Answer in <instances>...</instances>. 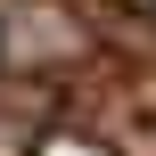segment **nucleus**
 <instances>
[{
    "label": "nucleus",
    "instance_id": "obj_1",
    "mask_svg": "<svg viewBox=\"0 0 156 156\" xmlns=\"http://www.w3.org/2000/svg\"><path fill=\"white\" fill-rule=\"evenodd\" d=\"M33 156H107V148H99L90 132H41V148H33Z\"/></svg>",
    "mask_w": 156,
    "mask_h": 156
}]
</instances>
